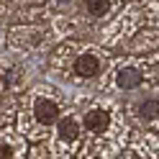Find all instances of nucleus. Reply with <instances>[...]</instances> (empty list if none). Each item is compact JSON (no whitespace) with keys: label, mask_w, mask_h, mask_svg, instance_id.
<instances>
[{"label":"nucleus","mask_w":159,"mask_h":159,"mask_svg":"<svg viewBox=\"0 0 159 159\" xmlns=\"http://www.w3.org/2000/svg\"><path fill=\"white\" fill-rule=\"evenodd\" d=\"M82 128L93 139L100 141L98 152L103 157H113L118 152H123L128 128H126V121L121 118V111L116 105H105V103L90 105L82 113Z\"/></svg>","instance_id":"nucleus-1"},{"label":"nucleus","mask_w":159,"mask_h":159,"mask_svg":"<svg viewBox=\"0 0 159 159\" xmlns=\"http://www.w3.org/2000/svg\"><path fill=\"white\" fill-rule=\"evenodd\" d=\"M103 67H105V59L98 49H87V52H80L72 59V75L80 80H95L103 75Z\"/></svg>","instance_id":"nucleus-2"},{"label":"nucleus","mask_w":159,"mask_h":159,"mask_svg":"<svg viewBox=\"0 0 159 159\" xmlns=\"http://www.w3.org/2000/svg\"><path fill=\"white\" fill-rule=\"evenodd\" d=\"M131 116L139 126L149 128V131H159V95H146L141 100L131 103Z\"/></svg>","instance_id":"nucleus-3"},{"label":"nucleus","mask_w":159,"mask_h":159,"mask_svg":"<svg viewBox=\"0 0 159 159\" xmlns=\"http://www.w3.org/2000/svg\"><path fill=\"white\" fill-rule=\"evenodd\" d=\"M31 116H34V121L41 128H49V126H57L59 116H62V108H59V103L52 100V98L39 95L31 103Z\"/></svg>","instance_id":"nucleus-4"},{"label":"nucleus","mask_w":159,"mask_h":159,"mask_svg":"<svg viewBox=\"0 0 159 159\" xmlns=\"http://www.w3.org/2000/svg\"><path fill=\"white\" fill-rule=\"evenodd\" d=\"M121 157H159V134L157 131H139L134 144L123 149Z\"/></svg>","instance_id":"nucleus-5"},{"label":"nucleus","mask_w":159,"mask_h":159,"mask_svg":"<svg viewBox=\"0 0 159 159\" xmlns=\"http://www.w3.org/2000/svg\"><path fill=\"white\" fill-rule=\"evenodd\" d=\"M82 136V121H77L75 116H59L57 121V139L64 146H75Z\"/></svg>","instance_id":"nucleus-6"},{"label":"nucleus","mask_w":159,"mask_h":159,"mask_svg":"<svg viewBox=\"0 0 159 159\" xmlns=\"http://www.w3.org/2000/svg\"><path fill=\"white\" fill-rule=\"evenodd\" d=\"M118 5H121V0H85L82 11L90 16L93 21H100V18H108Z\"/></svg>","instance_id":"nucleus-7"},{"label":"nucleus","mask_w":159,"mask_h":159,"mask_svg":"<svg viewBox=\"0 0 159 159\" xmlns=\"http://www.w3.org/2000/svg\"><path fill=\"white\" fill-rule=\"evenodd\" d=\"M21 146L11 144V141H0V159H11V157H21Z\"/></svg>","instance_id":"nucleus-8"},{"label":"nucleus","mask_w":159,"mask_h":159,"mask_svg":"<svg viewBox=\"0 0 159 159\" xmlns=\"http://www.w3.org/2000/svg\"><path fill=\"white\" fill-rule=\"evenodd\" d=\"M57 3H72V0H57Z\"/></svg>","instance_id":"nucleus-9"}]
</instances>
